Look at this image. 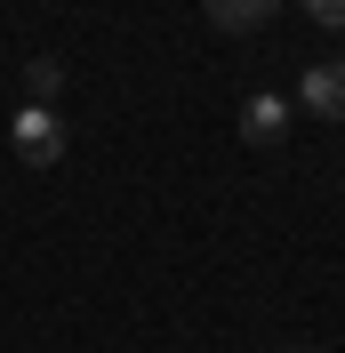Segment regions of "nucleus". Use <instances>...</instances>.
<instances>
[{
	"label": "nucleus",
	"mask_w": 345,
	"mask_h": 353,
	"mask_svg": "<svg viewBox=\"0 0 345 353\" xmlns=\"http://www.w3.org/2000/svg\"><path fill=\"white\" fill-rule=\"evenodd\" d=\"M8 137H17L24 169H57V161H65V145H72L65 112H57V105H41V97H24V105H17V121H8Z\"/></svg>",
	"instance_id": "f257e3e1"
},
{
	"label": "nucleus",
	"mask_w": 345,
	"mask_h": 353,
	"mask_svg": "<svg viewBox=\"0 0 345 353\" xmlns=\"http://www.w3.org/2000/svg\"><path fill=\"white\" fill-rule=\"evenodd\" d=\"M297 105L322 112V121H345V65H313L297 81Z\"/></svg>",
	"instance_id": "7ed1b4c3"
},
{
	"label": "nucleus",
	"mask_w": 345,
	"mask_h": 353,
	"mask_svg": "<svg viewBox=\"0 0 345 353\" xmlns=\"http://www.w3.org/2000/svg\"><path fill=\"white\" fill-rule=\"evenodd\" d=\"M209 17H217V32H257L273 17V0H209Z\"/></svg>",
	"instance_id": "20e7f679"
},
{
	"label": "nucleus",
	"mask_w": 345,
	"mask_h": 353,
	"mask_svg": "<svg viewBox=\"0 0 345 353\" xmlns=\"http://www.w3.org/2000/svg\"><path fill=\"white\" fill-rule=\"evenodd\" d=\"M289 121H297V105H289L281 88H249V97H241V137H249V145H281Z\"/></svg>",
	"instance_id": "f03ea898"
},
{
	"label": "nucleus",
	"mask_w": 345,
	"mask_h": 353,
	"mask_svg": "<svg viewBox=\"0 0 345 353\" xmlns=\"http://www.w3.org/2000/svg\"><path fill=\"white\" fill-rule=\"evenodd\" d=\"M305 17L329 24V32H345V0H305Z\"/></svg>",
	"instance_id": "423d86ee"
},
{
	"label": "nucleus",
	"mask_w": 345,
	"mask_h": 353,
	"mask_svg": "<svg viewBox=\"0 0 345 353\" xmlns=\"http://www.w3.org/2000/svg\"><path fill=\"white\" fill-rule=\"evenodd\" d=\"M24 81H32V97H57V81H65V65H57V57H32V65H24Z\"/></svg>",
	"instance_id": "39448f33"
}]
</instances>
